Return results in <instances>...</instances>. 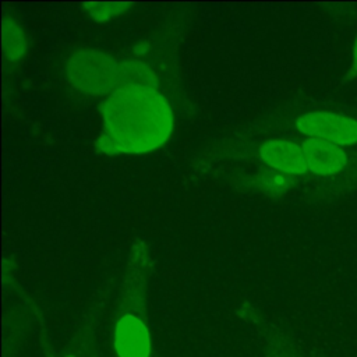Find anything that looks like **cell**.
Returning a JSON list of instances; mask_svg holds the SVG:
<instances>
[{
    "label": "cell",
    "instance_id": "6da1fadb",
    "mask_svg": "<svg viewBox=\"0 0 357 357\" xmlns=\"http://www.w3.org/2000/svg\"><path fill=\"white\" fill-rule=\"evenodd\" d=\"M103 131L96 149L106 155H139L162 146L173 131V112L156 89L120 85L100 105Z\"/></svg>",
    "mask_w": 357,
    "mask_h": 357
},
{
    "label": "cell",
    "instance_id": "7a4b0ae2",
    "mask_svg": "<svg viewBox=\"0 0 357 357\" xmlns=\"http://www.w3.org/2000/svg\"><path fill=\"white\" fill-rule=\"evenodd\" d=\"M70 85L88 96L110 95L121 85L120 61L96 49L74 52L66 64Z\"/></svg>",
    "mask_w": 357,
    "mask_h": 357
},
{
    "label": "cell",
    "instance_id": "3957f363",
    "mask_svg": "<svg viewBox=\"0 0 357 357\" xmlns=\"http://www.w3.org/2000/svg\"><path fill=\"white\" fill-rule=\"evenodd\" d=\"M113 349L117 357H151V332L142 294L137 290L128 294L116 318Z\"/></svg>",
    "mask_w": 357,
    "mask_h": 357
},
{
    "label": "cell",
    "instance_id": "277c9868",
    "mask_svg": "<svg viewBox=\"0 0 357 357\" xmlns=\"http://www.w3.org/2000/svg\"><path fill=\"white\" fill-rule=\"evenodd\" d=\"M296 127L307 137L321 138L339 146L357 144V120L340 113L308 112L296 120Z\"/></svg>",
    "mask_w": 357,
    "mask_h": 357
},
{
    "label": "cell",
    "instance_id": "5b68a950",
    "mask_svg": "<svg viewBox=\"0 0 357 357\" xmlns=\"http://www.w3.org/2000/svg\"><path fill=\"white\" fill-rule=\"evenodd\" d=\"M305 163L310 172L318 176H332L347 165L344 151L329 141L308 137L301 144Z\"/></svg>",
    "mask_w": 357,
    "mask_h": 357
},
{
    "label": "cell",
    "instance_id": "8992f818",
    "mask_svg": "<svg viewBox=\"0 0 357 357\" xmlns=\"http://www.w3.org/2000/svg\"><path fill=\"white\" fill-rule=\"evenodd\" d=\"M262 160L284 174H304L308 167L301 145L289 139H269L259 146Z\"/></svg>",
    "mask_w": 357,
    "mask_h": 357
},
{
    "label": "cell",
    "instance_id": "52a82bcc",
    "mask_svg": "<svg viewBox=\"0 0 357 357\" xmlns=\"http://www.w3.org/2000/svg\"><path fill=\"white\" fill-rule=\"evenodd\" d=\"M121 85L137 84L149 88H158L156 74L142 61L137 59H126L120 61Z\"/></svg>",
    "mask_w": 357,
    "mask_h": 357
},
{
    "label": "cell",
    "instance_id": "ba28073f",
    "mask_svg": "<svg viewBox=\"0 0 357 357\" xmlns=\"http://www.w3.org/2000/svg\"><path fill=\"white\" fill-rule=\"evenodd\" d=\"M3 47L10 61L20 59L28 47L24 31L15 21L10 18H6L3 22Z\"/></svg>",
    "mask_w": 357,
    "mask_h": 357
},
{
    "label": "cell",
    "instance_id": "9c48e42d",
    "mask_svg": "<svg viewBox=\"0 0 357 357\" xmlns=\"http://www.w3.org/2000/svg\"><path fill=\"white\" fill-rule=\"evenodd\" d=\"M130 6V3H84V7L88 10V14L96 22H106L126 11V8Z\"/></svg>",
    "mask_w": 357,
    "mask_h": 357
},
{
    "label": "cell",
    "instance_id": "30bf717a",
    "mask_svg": "<svg viewBox=\"0 0 357 357\" xmlns=\"http://www.w3.org/2000/svg\"><path fill=\"white\" fill-rule=\"evenodd\" d=\"M291 177L275 172H265L259 177L262 190H266L269 194H279V191H286L291 185Z\"/></svg>",
    "mask_w": 357,
    "mask_h": 357
},
{
    "label": "cell",
    "instance_id": "8fae6325",
    "mask_svg": "<svg viewBox=\"0 0 357 357\" xmlns=\"http://www.w3.org/2000/svg\"><path fill=\"white\" fill-rule=\"evenodd\" d=\"M357 77V36L353 45V52H351V67L349 70V73L346 74L347 79H353Z\"/></svg>",
    "mask_w": 357,
    "mask_h": 357
},
{
    "label": "cell",
    "instance_id": "7c38bea8",
    "mask_svg": "<svg viewBox=\"0 0 357 357\" xmlns=\"http://www.w3.org/2000/svg\"><path fill=\"white\" fill-rule=\"evenodd\" d=\"M275 357H290L287 342L284 339L279 342L278 346H275Z\"/></svg>",
    "mask_w": 357,
    "mask_h": 357
},
{
    "label": "cell",
    "instance_id": "4fadbf2b",
    "mask_svg": "<svg viewBox=\"0 0 357 357\" xmlns=\"http://www.w3.org/2000/svg\"><path fill=\"white\" fill-rule=\"evenodd\" d=\"M287 346H289V353H290V357H305V354L297 347L294 346L293 343L287 342Z\"/></svg>",
    "mask_w": 357,
    "mask_h": 357
},
{
    "label": "cell",
    "instance_id": "5bb4252c",
    "mask_svg": "<svg viewBox=\"0 0 357 357\" xmlns=\"http://www.w3.org/2000/svg\"><path fill=\"white\" fill-rule=\"evenodd\" d=\"M67 357H75V356H67Z\"/></svg>",
    "mask_w": 357,
    "mask_h": 357
}]
</instances>
